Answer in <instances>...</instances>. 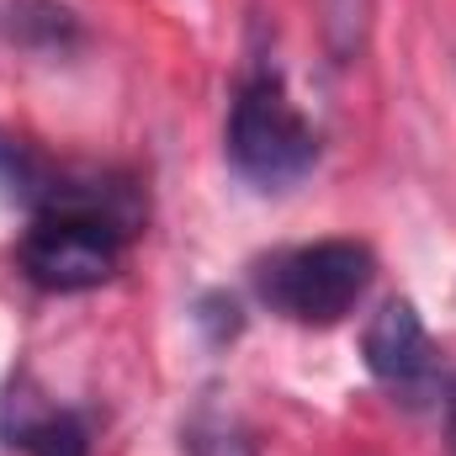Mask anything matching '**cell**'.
I'll return each instance as SVG.
<instances>
[{"instance_id": "obj_1", "label": "cell", "mask_w": 456, "mask_h": 456, "mask_svg": "<svg viewBox=\"0 0 456 456\" xmlns=\"http://www.w3.org/2000/svg\"><path fill=\"white\" fill-rule=\"evenodd\" d=\"M224 149L233 175L249 181L255 191H287L319 165V133L297 112L276 69H255L233 91Z\"/></svg>"}, {"instance_id": "obj_2", "label": "cell", "mask_w": 456, "mask_h": 456, "mask_svg": "<svg viewBox=\"0 0 456 456\" xmlns=\"http://www.w3.org/2000/svg\"><path fill=\"white\" fill-rule=\"evenodd\" d=\"M371 276H377V255L361 239H319L260 260L255 292L271 314L308 330H330L366 297Z\"/></svg>"}, {"instance_id": "obj_3", "label": "cell", "mask_w": 456, "mask_h": 456, "mask_svg": "<svg viewBox=\"0 0 456 456\" xmlns=\"http://www.w3.org/2000/svg\"><path fill=\"white\" fill-rule=\"evenodd\" d=\"M122 249H127V233L107 218L37 208L16 244V265L43 292H91L122 271Z\"/></svg>"}, {"instance_id": "obj_4", "label": "cell", "mask_w": 456, "mask_h": 456, "mask_svg": "<svg viewBox=\"0 0 456 456\" xmlns=\"http://www.w3.org/2000/svg\"><path fill=\"white\" fill-rule=\"evenodd\" d=\"M361 355H366V371L393 393L403 398L409 409L430 403L441 393V361H436V345H430V330L425 319L414 314L409 297H387L371 324H366V340H361Z\"/></svg>"}, {"instance_id": "obj_5", "label": "cell", "mask_w": 456, "mask_h": 456, "mask_svg": "<svg viewBox=\"0 0 456 456\" xmlns=\"http://www.w3.org/2000/svg\"><path fill=\"white\" fill-rule=\"evenodd\" d=\"M5 446L21 456H91V430L75 409L37 403L27 387H16L5 398Z\"/></svg>"}, {"instance_id": "obj_6", "label": "cell", "mask_w": 456, "mask_h": 456, "mask_svg": "<svg viewBox=\"0 0 456 456\" xmlns=\"http://www.w3.org/2000/svg\"><path fill=\"white\" fill-rule=\"evenodd\" d=\"M181 446H186V456H255L249 430H244L239 419L218 414V409L191 414L186 430H181Z\"/></svg>"}, {"instance_id": "obj_7", "label": "cell", "mask_w": 456, "mask_h": 456, "mask_svg": "<svg viewBox=\"0 0 456 456\" xmlns=\"http://www.w3.org/2000/svg\"><path fill=\"white\" fill-rule=\"evenodd\" d=\"M37 175H43V165H37L16 138H5V133H0V181H16V191L27 197V191L37 186Z\"/></svg>"}, {"instance_id": "obj_8", "label": "cell", "mask_w": 456, "mask_h": 456, "mask_svg": "<svg viewBox=\"0 0 456 456\" xmlns=\"http://www.w3.org/2000/svg\"><path fill=\"white\" fill-rule=\"evenodd\" d=\"M446 419H452V452H456V387H452V398H446Z\"/></svg>"}]
</instances>
